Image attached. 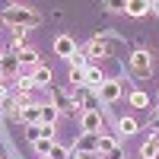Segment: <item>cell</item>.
<instances>
[{"label":"cell","mask_w":159,"mask_h":159,"mask_svg":"<svg viewBox=\"0 0 159 159\" xmlns=\"http://www.w3.org/2000/svg\"><path fill=\"white\" fill-rule=\"evenodd\" d=\"M0 19H3V25H10L13 32H29L35 25H42V13H35L32 7L16 3V7H7L0 13Z\"/></svg>","instance_id":"6da1fadb"},{"label":"cell","mask_w":159,"mask_h":159,"mask_svg":"<svg viewBox=\"0 0 159 159\" xmlns=\"http://www.w3.org/2000/svg\"><path fill=\"white\" fill-rule=\"evenodd\" d=\"M127 67L134 76H153V54L147 48H137V51H130V57H127Z\"/></svg>","instance_id":"7a4b0ae2"},{"label":"cell","mask_w":159,"mask_h":159,"mask_svg":"<svg viewBox=\"0 0 159 159\" xmlns=\"http://www.w3.org/2000/svg\"><path fill=\"white\" fill-rule=\"evenodd\" d=\"M48 102L54 105L61 115H76V105H73V99H70V92H64V89H57V86L48 89Z\"/></svg>","instance_id":"3957f363"},{"label":"cell","mask_w":159,"mask_h":159,"mask_svg":"<svg viewBox=\"0 0 159 159\" xmlns=\"http://www.w3.org/2000/svg\"><path fill=\"white\" fill-rule=\"evenodd\" d=\"M70 153L73 156H96L99 153V134H80Z\"/></svg>","instance_id":"277c9868"},{"label":"cell","mask_w":159,"mask_h":159,"mask_svg":"<svg viewBox=\"0 0 159 159\" xmlns=\"http://www.w3.org/2000/svg\"><path fill=\"white\" fill-rule=\"evenodd\" d=\"M96 92H99V102L111 105V102H118V99H121L124 86H121V80H102V86H99Z\"/></svg>","instance_id":"5b68a950"},{"label":"cell","mask_w":159,"mask_h":159,"mask_svg":"<svg viewBox=\"0 0 159 159\" xmlns=\"http://www.w3.org/2000/svg\"><path fill=\"white\" fill-rule=\"evenodd\" d=\"M0 70H3V80H13V76H19L22 64H19L16 54H10V51H0Z\"/></svg>","instance_id":"8992f818"},{"label":"cell","mask_w":159,"mask_h":159,"mask_svg":"<svg viewBox=\"0 0 159 159\" xmlns=\"http://www.w3.org/2000/svg\"><path fill=\"white\" fill-rule=\"evenodd\" d=\"M80 127H83V134H99L102 130V111H80Z\"/></svg>","instance_id":"52a82bcc"},{"label":"cell","mask_w":159,"mask_h":159,"mask_svg":"<svg viewBox=\"0 0 159 159\" xmlns=\"http://www.w3.org/2000/svg\"><path fill=\"white\" fill-rule=\"evenodd\" d=\"M54 54L64 57V61H70V57L76 54V42H73L70 35H57V38H54Z\"/></svg>","instance_id":"ba28073f"},{"label":"cell","mask_w":159,"mask_h":159,"mask_svg":"<svg viewBox=\"0 0 159 159\" xmlns=\"http://www.w3.org/2000/svg\"><path fill=\"white\" fill-rule=\"evenodd\" d=\"M83 51H86V57H108V54H111V51H108V42H105L102 35H96Z\"/></svg>","instance_id":"9c48e42d"},{"label":"cell","mask_w":159,"mask_h":159,"mask_svg":"<svg viewBox=\"0 0 159 159\" xmlns=\"http://www.w3.org/2000/svg\"><path fill=\"white\" fill-rule=\"evenodd\" d=\"M22 124H42V102H29L22 105Z\"/></svg>","instance_id":"30bf717a"},{"label":"cell","mask_w":159,"mask_h":159,"mask_svg":"<svg viewBox=\"0 0 159 159\" xmlns=\"http://www.w3.org/2000/svg\"><path fill=\"white\" fill-rule=\"evenodd\" d=\"M0 111H3L10 121H16V124H22V105L16 102V99H3L0 102Z\"/></svg>","instance_id":"8fae6325"},{"label":"cell","mask_w":159,"mask_h":159,"mask_svg":"<svg viewBox=\"0 0 159 159\" xmlns=\"http://www.w3.org/2000/svg\"><path fill=\"white\" fill-rule=\"evenodd\" d=\"M153 10V0H127V16H134V19H140V16H147V13Z\"/></svg>","instance_id":"7c38bea8"},{"label":"cell","mask_w":159,"mask_h":159,"mask_svg":"<svg viewBox=\"0 0 159 159\" xmlns=\"http://www.w3.org/2000/svg\"><path fill=\"white\" fill-rule=\"evenodd\" d=\"M29 76H32L35 89H45V86H51V67H42V64H38V67H35Z\"/></svg>","instance_id":"4fadbf2b"},{"label":"cell","mask_w":159,"mask_h":159,"mask_svg":"<svg viewBox=\"0 0 159 159\" xmlns=\"http://www.w3.org/2000/svg\"><path fill=\"white\" fill-rule=\"evenodd\" d=\"M111 150H118V140L111 134H105V130H99V153L96 156H108Z\"/></svg>","instance_id":"5bb4252c"},{"label":"cell","mask_w":159,"mask_h":159,"mask_svg":"<svg viewBox=\"0 0 159 159\" xmlns=\"http://www.w3.org/2000/svg\"><path fill=\"white\" fill-rule=\"evenodd\" d=\"M102 80H105V76H102V67L89 64V67H86V86H89V89H99V86H102Z\"/></svg>","instance_id":"9a60e30c"},{"label":"cell","mask_w":159,"mask_h":159,"mask_svg":"<svg viewBox=\"0 0 159 159\" xmlns=\"http://www.w3.org/2000/svg\"><path fill=\"white\" fill-rule=\"evenodd\" d=\"M127 102H130V108H150V96H147L143 89H134V92L127 96Z\"/></svg>","instance_id":"2e32d148"},{"label":"cell","mask_w":159,"mask_h":159,"mask_svg":"<svg viewBox=\"0 0 159 159\" xmlns=\"http://www.w3.org/2000/svg\"><path fill=\"white\" fill-rule=\"evenodd\" d=\"M137 130H140V124H137V118H130V115H124L121 118V121H118V134H137Z\"/></svg>","instance_id":"e0dca14e"},{"label":"cell","mask_w":159,"mask_h":159,"mask_svg":"<svg viewBox=\"0 0 159 159\" xmlns=\"http://www.w3.org/2000/svg\"><path fill=\"white\" fill-rule=\"evenodd\" d=\"M19 64H22V70H25V67H32V70H35V67H38V51H35V48H22Z\"/></svg>","instance_id":"ac0fdd59"},{"label":"cell","mask_w":159,"mask_h":159,"mask_svg":"<svg viewBox=\"0 0 159 159\" xmlns=\"http://www.w3.org/2000/svg\"><path fill=\"white\" fill-rule=\"evenodd\" d=\"M57 118H61V111L54 108V105H51V102H42V124H54Z\"/></svg>","instance_id":"d6986e66"},{"label":"cell","mask_w":159,"mask_h":159,"mask_svg":"<svg viewBox=\"0 0 159 159\" xmlns=\"http://www.w3.org/2000/svg\"><path fill=\"white\" fill-rule=\"evenodd\" d=\"M159 156V143L150 137V140H143V147H140V159H156Z\"/></svg>","instance_id":"ffe728a7"},{"label":"cell","mask_w":159,"mask_h":159,"mask_svg":"<svg viewBox=\"0 0 159 159\" xmlns=\"http://www.w3.org/2000/svg\"><path fill=\"white\" fill-rule=\"evenodd\" d=\"M51 143H54L51 137H38V140L32 143V150H35V156H38V159H42V156H48V153H51Z\"/></svg>","instance_id":"44dd1931"},{"label":"cell","mask_w":159,"mask_h":159,"mask_svg":"<svg viewBox=\"0 0 159 159\" xmlns=\"http://www.w3.org/2000/svg\"><path fill=\"white\" fill-rule=\"evenodd\" d=\"M70 86H86V67H70Z\"/></svg>","instance_id":"7402d4cb"},{"label":"cell","mask_w":159,"mask_h":159,"mask_svg":"<svg viewBox=\"0 0 159 159\" xmlns=\"http://www.w3.org/2000/svg\"><path fill=\"white\" fill-rule=\"evenodd\" d=\"M48 159H73V153H70L67 147H61V143H51V153H48Z\"/></svg>","instance_id":"603a6c76"},{"label":"cell","mask_w":159,"mask_h":159,"mask_svg":"<svg viewBox=\"0 0 159 159\" xmlns=\"http://www.w3.org/2000/svg\"><path fill=\"white\" fill-rule=\"evenodd\" d=\"M22 48H25V38H22V32H13V45H10V54H22Z\"/></svg>","instance_id":"cb8c5ba5"},{"label":"cell","mask_w":159,"mask_h":159,"mask_svg":"<svg viewBox=\"0 0 159 159\" xmlns=\"http://www.w3.org/2000/svg\"><path fill=\"white\" fill-rule=\"evenodd\" d=\"M102 7L108 13H124L127 10V0H102Z\"/></svg>","instance_id":"d4e9b609"},{"label":"cell","mask_w":159,"mask_h":159,"mask_svg":"<svg viewBox=\"0 0 159 159\" xmlns=\"http://www.w3.org/2000/svg\"><path fill=\"white\" fill-rule=\"evenodd\" d=\"M38 137H42V124H29V127H25V140H29V143H35Z\"/></svg>","instance_id":"484cf974"},{"label":"cell","mask_w":159,"mask_h":159,"mask_svg":"<svg viewBox=\"0 0 159 159\" xmlns=\"http://www.w3.org/2000/svg\"><path fill=\"white\" fill-rule=\"evenodd\" d=\"M159 130V108H150V134Z\"/></svg>","instance_id":"4316f807"},{"label":"cell","mask_w":159,"mask_h":159,"mask_svg":"<svg viewBox=\"0 0 159 159\" xmlns=\"http://www.w3.org/2000/svg\"><path fill=\"white\" fill-rule=\"evenodd\" d=\"M96 159H124V153H121V147H118V150H111L108 156H96Z\"/></svg>","instance_id":"83f0119b"},{"label":"cell","mask_w":159,"mask_h":159,"mask_svg":"<svg viewBox=\"0 0 159 159\" xmlns=\"http://www.w3.org/2000/svg\"><path fill=\"white\" fill-rule=\"evenodd\" d=\"M42 137H51V140H54V124H42Z\"/></svg>","instance_id":"f1b7e54d"},{"label":"cell","mask_w":159,"mask_h":159,"mask_svg":"<svg viewBox=\"0 0 159 159\" xmlns=\"http://www.w3.org/2000/svg\"><path fill=\"white\" fill-rule=\"evenodd\" d=\"M73 159H96V156H73Z\"/></svg>","instance_id":"f546056e"},{"label":"cell","mask_w":159,"mask_h":159,"mask_svg":"<svg viewBox=\"0 0 159 159\" xmlns=\"http://www.w3.org/2000/svg\"><path fill=\"white\" fill-rule=\"evenodd\" d=\"M153 140H156V143H159V130H156V134H153Z\"/></svg>","instance_id":"4dcf8cb0"},{"label":"cell","mask_w":159,"mask_h":159,"mask_svg":"<svg viewBox=\"0 0 159 159\" xmlns=\"http://www.w3.org/2000/svg\"><path fill=\"white\" fill-rule=\"evenodd\" d=\"M0 83H3V70H0Z\"/></svg>","instance_id":"1f68e13d"},{"label":"cell","mask_w":159,"mask_h":159,"mask_svg":"<svg viewBox=\"0 0 159 159\" xmlns=\"http://www.w3.org/2000/svg\"><path fill=\"white\" fill-rule=\"evenodd\" d=\"M153 7H156V10H159V0H156V3H153Z\"/></svg>","instance_id":"d6a6232c"},{"label":"cell","mask_w":159,"mask_h":159,"mask_svg":"<svg viewBox=\"0 0 159 159\" xmlns=\"http://www.w3.org/2000/svg\"><path fill=\"white\" fill-rule=\"evenodd\" d=\"M0 25H3V19H0Z\"/></svg>","instance_id":"836d02e7"},{"label":"cell","mask_w":159,"mask_h":159,"mask_svg":"<svg viewBox=\"0 0 159 159\" xmlns=\"http://www.w3.org/2000/svg\"><path fill=\"white\" fill-rule=\"evenodd\" d=\"M0 159H7V156H0Z\"/></svg>","instance_id":"e575fe53"},{"label":"cell","mask_w":159,"mask_h":159,"mask_svg":"<svg viewBox=\"0 0 159 159\" xmlns=\"http://www.w3.org/2000/svg\"><path fill=\"white\" fill-rule=\"evenodd\" d=\"M42 159H48V156H42Z\"/></svg>","instance_id":"d590c367"}]
</instances>
